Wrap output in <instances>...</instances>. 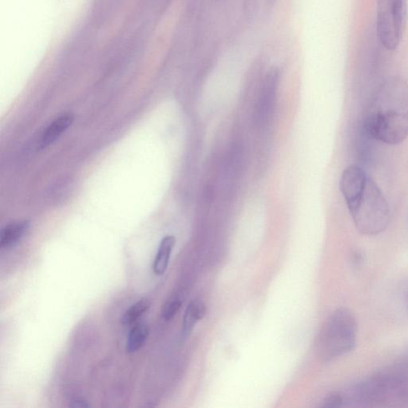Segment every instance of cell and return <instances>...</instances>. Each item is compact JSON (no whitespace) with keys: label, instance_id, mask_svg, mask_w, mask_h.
Masks as SVG:
<instances>
[{"label":"cell","instance_id":"6da1fadb","mask_svg":"<svg viewBox=\"0 0 408 408\" xmlns=\"http://www.w3.org/2000/svg\"><path fill=\"white\" fill-rule=\"evenodd\" d=\"M364 128L375 140L391 146L408 137V84L392 76L377 86L371 98Z\"/></svg>","mask_w":408,"mask_h":408},{"label":"cell","instance_id":"7c38bea8","mask_svg":"<svg viewBox=\"0 0 408 408\" xmlns=\"http://www.w3.org/2000/svg\"><path fill=\"white\" fill-rule=\"evenodd\" d=\"M182 302L179 299L168 302L163 309L162 317L165 321H171V320L177 314L180 308H182Z\"/></svg>","mask_w":408,"mask_h":408},{"label":"cell","instance_id":"ba28073f","mask_svg":"<svg viewBox=\"0 0 408 408\" xmlns=\"http://www.w3.org/2000/svg\"><path fill=\"white\" fill-rule=\"evenodd\" d=\"M175 245V237L173 235L163 237L153 262V270L155 275H162L167 271Z\"/></svg>","mask_w":408,"mask_h":408},{"label":"cell","instance_id":"9c48e42d","mask_svg":"<svg viewBox=\"0 0 408 408\" xmlns=\"http://www.w3.org/2000/svg\"><path fill=\"white\" fill-rule=\"evenodd\" d=\"M206 313L204 304L200 301L190 302L184 314L183 333L188 336L192 333L196 323L202 320Z\"/></svg>","mask_w":408,"mask_h":408},{"label":"cell","instance_id":"5bb4252c","mask_svg":"<svg viewBox=\"0 0 408 408\" xmlns=\"http://www.w3.org/2000/svg\"><path fill=\"white\" fill-rule=\"evenodd\" d=\"M72 407H88L90 405L84 400H75L71 402L70 405Z\"/></svg>","mask_w":408,"mask_h":408},{"label":"cell","instance_id":"5b68a950","mask_svg":"<svg viewBox=\"0 0 408 408\" xmlns=\"http://www.w3.org/2000/svg\"><path fill=\"white\" fill-rule=\"evenodd\" d=\"M280 75L277 70L269 72L266 77L255 110V121L258 126H264L270 122L275 108Z\"/></svg>","mask_w":408,"mask_h":408},{"label":"cell","instance_id":"52a82bcc","mask_svg":"<svg viewBox=\"0 0 408 408\" xmlns=\"http://www.w3.org/2000/svg\"><path fill=\"white\" fill-rule=\"evenodd\" d=\"M29 229L28 221L17 222L4 226L0 232V247L8 249L17 245L28 234Z\"/></svg>","mask_w":408,"mask_h":408},{"label":"cell","instance_id":"4fadbf2b","mask_svg":"<svg viewBox=\"0 0 408 408\" xmlns=\"http://www.w3.org/2000/svg\"><path fill=\"white\" fill-rule=\"evenodd\" d=\"M343 402V397L338 392H333V394L325 398L322 405V407H338L342 405Z\"/></svg>","mask_w":408,"mask_h":408},{"label":"cell","instance_id":"277c9868","mask_svg":"<svg viewBox=\"0 0 408 408\" xmlns=\"http://www.w3.org/2000/svg\"><path fill=\"white\" fill-rule=\"evenodd\" d=\"M407 20V0H377L375 32L387 52L401 44Z\"/></svg>","mask_w":408,"mask_h":408},{"label":"cell","instance_id":"30bf717a","mask_svg":"<svg viewBox=\"0 0 408 408\" xmlns=\"http://www.w3.org/2000/svg\"><path fill=\"white\" fill-rule=\"evenodd\" d=\"M149 335V328L146 324H139L129 331L126 345V352L133 353L143 347Z\"/></svg>","mask_w":408,"mask_h":408},{"label":"cell","instance_id":"8992f818","mask_svg":"<svg viewBox=\"0 0 408 408\" xmlns=\"http://www.w3.org/2000/svg\"><path fill=\"white\" fill-rule=\"evenodd\" d=\"M75 117L72 113H66L56 117L45 128L39 142L40 148H46L53 144L73 124Z\"/></svg>","mask_w":408,"mask_h":408},{"label":"cell","instance_id":"3957f363","mask_svg":"<svg viewBox=\"0 0 408 408\" xmlns=\"http://www.w3.org/2000/svg\"><path fill=\"white\" fill-rule=\"evenodd\" d=\"M358 339L355 315L346 308L335 311L324 324L318 339L320 356L327 361L340 358L353 351Z\"/></svg>","mask_w":408,"mask_h":408},{"label":"cell","instance_id":"8fae6325","mask_svg":"<svg viewBox=\"0 0 408 408\" xmlns=\"http://www.w3.org/2000/svg\"><path fill=\"white\" fill-rule=\"evenodd\" d=\"M151 307V302L147 298L141 299L128 308L122 318L124 325H130L138 321Z\"/></svg>","mask_w":408,"mask_h":408},{"label":"cell","instance_id":"7a4b0ae2","mask_svg":"<svg viewBox=\"0 0 408 408\" xmlns=\"http://www.w3.org/2000/svg\"><path fill=\"white\" fill-rule=\"evenodd\" d=\"M346 204L356 229L373 236L384 232L390 223L389 204L378 185L359 165H349L340 182Z\"/></svg>","mask_w":408,"mask_h":408}]
</instances>
